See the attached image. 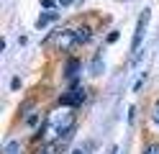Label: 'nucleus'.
<instances>
[{
  "label": "nucleus",
  "instance_id": "nucleus-6",
  "mask_svg": "<svg viewBox=\"0 0 159 154\" xmlns=\"http://www.w3.org/2000/svg\"><path fill=\"white\" fill-rule=\"evenodd\" d=\"M3 152L5 154H23V147H21V141H8Z\"/></svg>",
  "mask_w": 159,
  "mask_h": 154
},
{
  "label": "nucleus",
  "instance_id": "nucleus-12",
  "mask_svg": "<svg viewBox=\"0 0 159 154\" xmlns=\"http://www.w3.org/2000/svg\"><path fill=\"white\" fill-rule=\"evenodd\" d=\"M152 121L159 126V103H157V105H154V110H152Z\"/></svg>",
  "mask_w": 159,
  "mask_h": 154
},
{
  "label": "nucleus",
  "instance_id": "nucleus-2",
  "mask_svg": "<svg viewBox=\"0 0 159 154\" xmlns=\"http://www.w3.org/2000/svg\"><path fill=\"white\" fill-rule=\"evenodd\" d=\"M49 41H52V44H54L59 51H69V49L80 46V39H77V28H62V31H54Z\"/></svg>",
  "mask_w": 159,
  "mask_h": 154
},
{
  "label": "nucleus",
  "instance_id": "nucleus-3",
  "mask_svg": "<svg viewBox=\"0 0 159 154\" xmlns=\"http://www.w3.org/2000/svg\"><path fill=\"white\" fill-rule=\"evenodd\" d=\"M87 98V90L85 87H72V90H67L62 98H59V105H67V108H77V105H82Z\"/></svg>",
  "mask_w": 159,
  "mask_h": 154
},
{
  "label": "nucleus",
  "instance_id": "nucleus-10",
  "mask_svg": "<svg viewBox=\"0 0 159 154\" xmlns=\"http://www.w3.org/2000/svg\"><path fill=\"white\" fill-rule=\"evenodd\" d=\"M144 154H159V141H152L144 147Z\"/></svg>",
  "mask_w": 159,
  "mask_h": 154
},
{
  "label": "nucleus",
  "instance_id": "nucleus-11",
  "mask_svg": "<svg viewBox=\"0 0 159 154\" xmlns=\"http://www.w3.org/2000/svg\"><path fill=\"white\" fill-rule=\"evenodd\" d=\"M93 75H100V57L93 59Z\"/></svg>",
  "mask_w": 159,
  "mask_h": 154
},
{
  "label": "nucleus",
  "instance_id": "nucleus-16",
  "mask_svg": "<svg viewBox=\"0 0 159 154\" xmlns=\"http://www.w3.org/2000/svg\"><path fill=\"white\" fill-rule=\"evenodd\" d=\"M41 5H44V8H52L54 3H52V0H41Z\"/></svg>",
  "mask_w": 159,
  "mask_h": 154
},
{
  "label": "nucleus",
  "instance_id": "nucleus-15",
  "mask_svg": "<svg viewBox=\"0 0 159 154\" xmlns=\"http://www.w3.org/2000/svg\"><path fill=\"white\" fill-rule=\"evenodd\" d=\"M11 87H13V90H18V87H21V80H18V77H13V82H11Z\"/></svg>",
  "mask_w": 159,
  "mask_h": 154
},
{
  "label": "nucleus",
  "instance_id": "nucleus-17",
  "mask_svg": "<svg viewBox=\"0 0 159 154\" xmlns=\"http://www.w3.org/2000/svg\"><path fill=\"white\" fill-rule=\"evenodd\" d=\"M69 3H72V0H59V5H69Z\"/></svg>",
  "mask_w": 159,
  "mask_h": 154
},
{
  "label": "nucleus",
  "instance_id": "nucleus-14",
  "mask_svg": "<svg viewBox=\"0 0 159 154\" xmlns=\"http://www.w3.org/2000/svg\"><path fill=\"white\" fill-rule=\"evenodd\" d=\"M144 80H146V75H141V77L136 80V85H134V90H141V85H144Z\"/></svg>",
  "mask_w": 159,
  "mask_h": 154
},
{
  "label": "nucleus",
  "instance_id": "nucleus-4",
  "mask_svg": "<svg viewBox=\"0 0 159 154\" xmlns=\"http://www.w3.org/2000/svg\"><path fill=\"white\" fill-rule=\"evenodd\" d=\"M146 23H149V10H144V13L139 16V23H136V31H134V41H131V51H139V46H141Z\"/></svg>",
  "mask_w": 159,
  "mask_h": 154
},
{
  "label": "nucleus",
  "instance_id": "nucleus-1",
  "mask_svg": "<svg viewBox=\"0 0 159 154\" xmlns=\"http://www.w3.org/2000/svg\"><path fill=\"white\" fill-rule=\"evenodd\" d=\"M72 126H75V113L72 108H57L49 113V118L44 121V126L36 131V141H41V144H54L57 139H62V136H69L72 133Z\"/></svg>",
  "mask_w": 159,
  "mask_h": 154
},
{
  "label": "nucleus",
  "instance_id": "nucleus-9",
  "mask_svg": "<svg viewBox=\"0 0 159 154\" xmlns=\"http://www.w3.org/2000/svg\"><path fill=\"white\" fill-rule=\"evenodd\" d=\"M36 154H59V147H57V144H44Z\"/></svg>",
  "mask_w": 159,
  "mask_h": 154
},
{
  "label": "nucleus",
  "instance_id": "nucleus-13",
  "mask_svg": "<svg viewBox=\"0 0 159 154\" xmlns=\"http://www.w3.org/2000/svg\"><path fill=\"white\" fill-rule=\"evenodd\" d=\"M113 41H118V31H111V34H108V44H113Z\"/></svg>",
  "mask_w": 159,
  "mask_h": 154
},
{
  "label": "nucleus",
  "instance_id": "nucleus-5",
  "mask_svg": "<svg viewBox=\"0 0 159 154\" xmlns=\"http://www.w3.org/2000/svg\"><path fill=\"white\" fill-rule=\"evenodd\" d=\"M77 69H80V62H77V59H69V62H67L64 75H67L69 80H75V77H77Z\"/></svg>",
  "mask_w": 159,
  "mask_h": 154
},
{
  "label": "nucleus",
  "instance_id": "nucleus-18",
  "mask_svg": "<svg viewBox=\"0 0 159 154\" xmlns=\"http://www.w3.org/2000/svg\"><path fill=\"white\" fill-rule=\"evenodd\" d=\"M75 154H87V152H85V149H77V152H75Z\"/></svg>",
  "mask_w": 159,
  "mask_h": 154
},
{
  "label": "nucleus",
  "instance_id": "nucleus-7",
  "mask_svg": "<svg viewBox=\"0 0 159 154\" xmlns=\"http://www.w3.org/2000/svg\"><path fill=\"white\" fill-rule=\"evenodd\" d=\"M90 28L87 26H82V28H77V39H80V44H87V41H90Z\"/></svg>",
  "mask_w": 159,
  "mask_h": 154
},
{
  "label": "nucleus",
  "instance_id": "nucleus-8",
  "mask_svg": "<svg viewBox=\"0 0 159 154\" xmlns=\"http://www.w3.org/2000/svg\"><path fill=\"white\" fill-rule=\"evenodd\" d=\"M54 18H57V13H44V16H39L36 26H39V28H44V26L49 23V21H54Z\"/></svg>",
  "mask_w": 159,
  "mask_h": 154
}]
</instances>
